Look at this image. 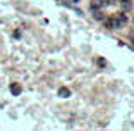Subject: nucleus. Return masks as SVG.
Instances as JSON below:
<instances>
[{"label": "nucleus", "instance_id": "obj_9", "mask_svg": "<svg viewBox=\"0 0 134 131\" xmlns=\"http://www.w3.org/2000/svg\"><path fill=\"white\" fill-rule=\"evenodd\" d=\"M132 36H134V29H132Z\"/></svg>", "mask_w": 134, "mask_h": 131}, {"label": "nucleus", "instance_id": "obj_1", "mask_svg": "<svg viewBox=\"0 0 134 131\" xmlns=\"http://www.w3.org/2000/svg\"><path fill=\"white\" fill-rule=\"evenodd\" d=\"M107 28L108 29H119L120 26H122V23H120V19L119 17H110V19H107Z\"/></svg>", "mask_w": 134, "mask_h": 131}, {"label": "nucleus", "instance_id": "obj_3", "mask_svg": "<svg viewBox=\"0 0 134 131\" xmlns=\"http://www.w3.org/2000/svg\"><path fill=\"white\" fill-rule=\"evenodd\" d=\"M93 17H95L96 21H103V19H105V16H103L102 11H98V9H95V11H93Z\"/></svg>", "mask_w": 134, "mask_h": 131}, {"label": "nucleus", "instance_id": "obj_8", "mask_svg": "<svg viewBox=\"0 0 134 131\" xmlns=\"http://www.w3.org/2000/svg\"><path fill=\"white\" fill-rule=\"evenodd\" d=\"M112 0H102V5H110Z\"/></svg>", "mask_w": 134, "mask_h": 131}, {"label": "nucleus", "instance_id": "obj_5", "mask_svg": "<svg viewBox=\"0 0 134 131\" xmlns=\"http://www.w3.org/2000/svg\"><path fill=\"white\" fill-rule=\"evenodd\" d=\"M100 7H103L102 0H93V2H91V9H93V11H95V9H100Z\"/></svg>", "mask_w": 134, "mask_h": 131}, {"label": "nucleus", "instance_id": "obj_7", "mask_svg": "<svg viewBox=\"0 0 134 131\" xmlns=\"http://www.w3.org/2000/svg\"><path fill=\"white\" fill-rule=\"evenodd\" d=\"M119 19H120V23H122V24H126L127 23V16H126V14H124V12H122V14H119Z\"/></svg>", "mask_w": 134, "mask_h": 131}, {"label": "nucleus", "instance_id": "obj_4", "mask_svg": "<svg viewBox=\"0 0 134 131\" xmlns=\"http://www.w3.org/2000/svg\"><path fill=\"white\" fill-rule=\"evenodd\" d=\"M59 95L62 97V98H65V97L71 95V90H67V88H60V90H59Z\"/></svg>", "mask_w": 134, "mask_h": 131}, {"label": "nucleus", "instance_id": "obj_2", "mask_svg": "<svg viewBox=\"0 0 134 131\" xmlns=\"http://www.w3.org/2000/svg\"><path fill=\"white\" fill-rule=\"evenodd\" d=\"M120 9H122V12H129L132 9V2L131 0H120Z\"/></svg>", "mask_w": 134, "mask_h": 131}, {"label": "nucleus", "instance_id": "obj_6", "mask_svg": "<svg viewBox=\"0 0 134 131\" xmlns=\"http://www.w3.org/2000/svg\"><path fill=\"white\" fill-rule=\"evenodd\" d=\"M10 91L14 93V95H19V93H21V86H19V85H12V86H10Z\"/></svg>", "mask_w": 134, "mask_h": 131}]
</instances>
